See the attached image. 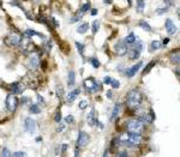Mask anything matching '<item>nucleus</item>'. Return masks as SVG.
<instances>
[{"instance_id": "1", "label": "nucleus", "mask_w": 180, "mask_h": 157, "mask_svg": "<svg viewBox=\"0 0 180 157\" xmlns=\"http://www.w3.org/2000/svg\"><path fill=\"white\" fill-rule=\"evenodd\" d=\"M142 100H143V96L141 91L137 89H132L131 91H129L126 96V104L130 109H137L141 106Z\"/></svg>"}, {"instance_id": "2", "label": "nucleus", "mask_w": 180, "mask_h": 157, "mask_svg": "<svg viewBox=\"0 0 180 157\" xmlns=\"http://www.w3.org/2000/svg\"><path fill=\"white\" fill-rule=\"evenodd\" d=\"M144 42L143 41H136L133 45H132V47L127 51V53H129V59L130 60H137L138 58H139V55H141V53L144 51Z\"/></svg>"}, {"instance_id": "3", "label": "nucleus", "mask_w": 180, "mask_h": 157, "mask_svg": "<svg viewBox=\"0 0 180 157\" xmlns=\"http://www.w3.org/2000/svg\"><path fill=\"white\" fill-rule=\"evenodd\" d=\"M126 128L131 133H138V134H141L144 131V122L141 119H131L127 122Z\"/></svg>"}, {"instance_id": "4", "label": "nucleus", "mask_w": 180, "mask_h": 157, "mask_svg": "<svg viewBox=\"0 0 180 157\" xmlns=\"http://www.w3.org/2000/svg\"><path fill=\"white\" fill-rule=\"evenodd\" d=\"M19 45H20V51L23 53H33V52L36 51V46L33 43V41L29 37L22 38Z\"/></svg>"}, {"instance_id": "5", "label": "nucleus", "mask_w": 180, "mask_h": 157, "mask_svg": "<svg viewBox=\"0 0 180 157\" xmlns=\"http://www.w3.org/2000/svg\"><path fill=\"white\" fill-rule=\"evenodd\" d=\"M5 104H6V108L8 109V112H14L18 107V98L16 97V95H7L6 96V100H5Z\"/></svg>"}, {"instance_id": "6", "label": "nucleus", "mask_w": 180, "mask_h": 157, "mask_svg": "<svg viewBox=\"0 0 180 157\" xmlns=\"http://www.w3.org/2000/svg\"><path fill=\"white\" fill-rule=\"evenodd\" d=\"M20 40H22V37L19 35H17L14 32H11L5 37V43L10 47H17L20 43Z\"/></svg>"}, {"instance_id": "7", "label": "nucleus", "mask_w": 180, "mask_h": 157, "mask_svg": "<svg viewBox=\"0 0 180 157\" xmlns=\"http://www.w3.org/2000/svg\"><path fill=\"white\" fill-rule=\"evenodd\" d=\"M84 88L88 90V92H97L100 90V85L95 80V78L90 77L84 80Z\"/></svg>"}, {"instance_id": "8", "label": "nucleus", "mask_w": 180, "mask_h": 157, "mask_svg": "<svg viewBox=\"0 0 180 157\" xmlns=\"http://www.w3.org/2000/svg\"><path fill=\"white\" fill-rule=\"evenodd\" d=\"M24 128H25V131H26L28 133L33 134V133H35V131L37 130V124H36V121H35L34 119L26 118V119L24 120Z\"/></svg>"}, {"instance_id": "9", "label": "nucleus", "mask_w": 180, "mask_h": 157, "mask_svg": "<svg viewBox=\"0 0 180 157\" xmlns=\"http://www.w3.org/2000/svg\"><path fill=\"white\" fill-rule=\"evenodd\" d=\"M89 134L84 131H81L78 133V139H77V148H84L89 143Z\"/></svg>"}, {"instance_id": "10", "label": "nucleus", "mask_w": 180, "mask_h": 157, "mask_svg": "<svg viewBox=\"0 0 180 157\" xmlns=\"http://www.w3.org/2000/svg\"><path fill=\"white\" fill-rule=\"evenodd\" d=\"M142 138H141V134L138 133H131L129 132V139H127V146H137L139 143H141Z\"/></svg>"}, {"instance_id": "11", "label": "nucleus", "mask_w": 180, "mask_h": 157, "mask_svg": "<svg viewBox=\"0 0 180 157\" xmlns=\"http://www.w3.org/2000/svg\"><path fill=\"white\" fill-rule=\"evenodd\" d=\"M114 49H115V53L119 55V57H123L127 53L129 48H127V45L125 43V41H119L118 43H115L114 46Z\"/></svg>"}, {"instance_id": "12", "label": "nucleus", "mask_w": 180, "mask_h": 157, "mask_svg": "<svg viewBox=\"0 0 180 157\" xmlns=\"http://www.w3.org/2000/svg\"><path fill=\"white\" fill-rule=\"evenodd\" d=\"M28 65H29V69L35 71L39 69L40 66V58L37 54H31L30 58H29V61H28Z\"/></svg>"}, {"instance_id": "13", "label": "nucleus", "mask_w": 180, "mask_h": 157, "mask_svg": "<svg viewBox=\"0 0 180 157\" xmlns=\"http://www.w3.org/2000/svg\"><path fill=\"white\" fill-rule=\"evenodd\" d=\"M143 66V61H138L137 64H135L132 67H130V69H127L126 70V72H125V75H126V77H129V78H132L139 70H141V67Z\"/></svg>"}, {"instance_id": "14", "label": "nucleus", "mask_w": 180, "mask_h": 157, "mask_svg": "<svg viewBox=\"0 0 180 157\" xmlns=\"http://www.w3.org/2000/svg\"><path fill=\"white\" fill-rule=\"evenodd\" d=\"M25 90V85L22 82H14L11 84V91L12 95H18V94H23V91Z\"/></svg>"}, {"instance_id": "15", "label": "nucleus", "mask_w": 180, "mask_h": 157, "mask_svg": "<svg viewBox=\"0 0 180 157\" xmlns=\"http://www.w3.org/2000/svg\"><path fill=\"white\" fill-rule=\"evenodd\" d=\"M165 26H166V30H167V32H168L171 36H172V35H175V34H177V31H178V29H177L175 24L173 23V20H172L171 18H167V19H166Z\"/></svg>"}, {"instance_id": "16", "label": "nucleus", "mask_w": 180, "mask_h": 157, "mask_svg": "<svg viewBox=\"0 0 180 157\" xmlns=\"http://www.w3.org/2000/svg\"><path fill=\"white\" fill-rule=\"evenodd\" d=\"M87 121L90 126H95L96 122H97V119H96V113H95V109H91L90 113L87 116Z\"/></svg>"}, {"instance_id": "17", "label": "nucleus", "mask_w": 180, "mask_h": 157, "mask_svg": "<svg viewBox=\"0 0 180 157\" xmlns=\"http://www.w3.org/2000/svg\"><path fill=\"white\" fill-rule=\"evenodd\" d=\"M81 94V90L79 89H75V90H72V91H70V94L67 95V103H72L76 98H77V96Z\"/></svg>"}, {"instance_id": "18", "label": "nucleus", "mask_w": 180, "mask_h": 157, "mask_svg": "<svg viewBox=\"0 0 180 157\" xmlns=\"http://www.w3.org/2000/svg\"><path fill=\"white\" fill-rule=\"evenodd\" d=\"M169 60H171V63L172 64H179L180 61V54L178 51H175V52H172L171 53V55H169Z\"/></svg>"}, {"instance_id": "19", "label": "nucleus", "mask_w": 180, "mask_h": 157, "mask_svg": "<svg viewBox=\"0 0 180 157\" xmlns=\"http://www.w3.org/2000/svg\"><path fill=\"white\" fill-rule=\"evenodd\" d=\"M119 112H120V104H115L114 108H113V112H112V115H110V121H115L119 116Z\"/></svg>"}, {"instance_id": "20", "label": "nucleus", "mask_w": 180, "mask_h": 157, "mask_svg": "<svg viewBox=\"0 0 180 157\" xmlns=\"http://www.w3.org/2000/svg\"><path fill=\"white\" fill-rule=\"evenodd\" d=\"M24 35H25V37H33V36H39V37H42L43 38V35L42 34H40V32H37V31H35V30H33V29H26L25 30V32H24Z\"/></svg>"}, {"instance_id": "21", "label": "nucleus", "mask_w": 180, "mask_h": 157, "mask_svg": "<svg viewBox=\"0 0 180 157\" xmlns=\"http://www.w3.org/2000/svg\"><path fill=\"white\" fill-rule=\"evenodd\" d=\"M125 43L126 45H133L136 41H137V38H136V35H135V32H130L126 37H125Z\"/></svg>"}, {"instance_id": "22", "label": "nucleus", "mask_w": 180, "mask_h": 157, "mask_svg": "<svg viewBox=\"0 0 180 157\" xmlns=\"http://www.w3.org/2000/svg\"><path fill=\"white\" fill-rule=\"evenodd\" d=\"M75 83H76L75 71H70V72H69V76H67V85H69V86H73Z\"/></svg>"}, {"instance_id": "23", "label": "nucleus", "mask_w": 180, "mask_h": 157, "mask_svg": "<svg viewBox=\"0 0 180 157\" xmlns=\"http://www.w3.org/2000/svg\"><path fill=\"white\" fill-rule=\"evenodd\" d=\"M89 29V23H82L78 28H77V32L78 34H85Z\"/></svg>"}, {"instance_id": "24", "label": "nucleus", "mask_w": 180, "mask_h": 157, "mask_svg": "<svg viewBox=\"0 0 180 157\" xmlns=\"http://www.w3.org/2000/svg\"><path fill=\"white\" fill-rule=\"evenodd\" d=\"M161 47H162V43H161L160 41H153V42L150 43V51H151V52H155V51L160 49Z\"/></svg>"}, {"instance_id": "25", "label": "nucleus", "mask_w": 180, "mask_h": 157, "mask_svg": "<svg viewBox=\"0 0 180 157\" xmlns=\"http://www.w3.org/2000/svg\"><path fill=\"white\" fill-rule=\"evenodd\" d=\"M144 7H145V1H144V0H137V5H136L137 12L142 13V12L144 11Z\"/></svg>"}, {"instance_id": "26", "label": "nucleus", "mask_w": 180, "mask_h": 157, "mask_svg": "<svg viewBox=\"0 0 180 157\" xmlns=\"http://www.w3.org/2000/svg\"><path fill=\"white\" fill-rule=\"evenodd\" d=\"M139 26L143 29V30H145V31H151V26H150V24L148 23V22H145V20H141L139 22Z\"/></svg>"}, {"instance_id": "27", "label": "nucleus", "mask_w": 180, "mask_h": 157, "mask_svg": "<svg viewBox=\"0 0 180 157\" xmlns=\"http://www.w3.org/2000/svg\"><path fill=\"white\" fill-rule=\"evenodd\" d=\"M29 112H30L31 114H40V113H41V108H40L39 104H31Z\"/></svg>"}, {"instance_id": "28", "label": "nucleus", "mask_w": 180, "mask_h": 157, "mask_svg": "<svg viewBox=\"0 0 180 157\" xmlns=\"http://www.w3.org/2000/svg\"><path fill=\"white\" fill-rule=\"evenodd\" d=\"M156 65V60H153V61H150L147 66H145V69H144V71H143V75H147V73H149L150 72V70L154 67Z\"/></svg>"}, {"instance_id": "29", "label": "nucleus", "mask_w": 180, "mask_h": 157, "mask_svg": "<svg viewBox=\"0 0 180 157\" xmlns=\"http://www.w3.org/2000/svg\"><path fill=\"white\" fill-rule=\"evenodd\" d=\"M98 29H100V22H98V20H95V22L92 23V26H91L92 34H94V35H95V34H97Z\"/></svg>"}, {"instance_id": "30", "label": "nucleus", "mask_w": 180, "mask_h": 157, "mask_svg": "<svg viewBox=\"0 0 180 157\" xmlns=\"http://www.w3.org/2000/svg\"><path fill=\"white\" fill-rule=\"evenodd\" d=\"M75 45H76V47H77L78 52L83 55V53H84V48H85V47H84V45H83L82 42H78V41H77V42H75Z\"/></svg>"}, {"instance_id": "31", "label": "nucleus", "mask_w": 180, "mask_h": 157, "mask_svg": "<svg viewBox=\"0 0 180 157\" xmlns=\"http://www.w3.org/2000/svg\"><path fill=\"white\" fill-rule=\"evenodd\" d=\"M89 63L92 65V66H94V67H95V69H98V67H100V65H101V64H100V61H98L97 59H95V58H91V59L89 60Z\"/></svg>"}, {"instance_id": "32", "label": "nucleus", "mask_w": 180, "mask_h": 157, "mask_svg": "<svg viewBox=\"0 0 180 157\" xmlns=\"http://www.w3.org/2000/svg\"><path fill=\"white\" fill-rule=\"evenodd\" d=\"M89 8H90V2H85V4H84V5L82 6V7H81V10H79V12L84 14V12H87V11H88Z\"/></svg>"}, {"instance_id": "33", "label": "nucleus", "mask_w": 180, "mask_h": 157, "mask_svg": "<svg viewBox=\"0 0 180 157\" xmlns=\"http://www.w3.org/2000/svg\"><path fill=\"white\" fill-rule=\"evenodd\" d=\"M11 157H26V154L23 151H16L11 154Z\"/></svg>"}, {"instance_id": "34", "label": "nucleus", "mask_w": 180, "mask_h": 157, "mask_svg": "<svg viewBox=\"0 0 180 157\" xmlns=\"http://www.w3.org/2000/svg\"><path fill=\"white\" fill-rule=\"evenodd\" d=\"M1 157H11V152H10V150L7 148H4L1 150Z\"/></svg>"}, {"instance_id": "35", "label": "nucleus", "mask_w": 180, "mask_h": 157, "mask_svg": "<svg viewBox=\"0 0 180 157\" xmlns=\"http://www.w3.org/2000/svg\"><path fill=\"white\" fill-rule=\"evenodd\" d=\"M82 17H83V13L78 12V13H77L75 17H72V18H71V23H75V22H77V20H79Z\"/></svg>"}, {"instance_id": "36", "label": "nucleus", "mask_w": 180, "mask_h": 157, "mask_svg": "<svg viewBox=\"0 0 180 157\" xmlns=\"http://www.w3.org/2000/svg\"><path fill=\"white\" fill-rule=\"evenodd\" d=\"M110 85H112V88H113V89H118V88L120 86V83H119V80L113 79V80H112V83H110Z\"/></svg>"}, {"instance_id": "37", "label": "nucleus", "mask_w": 180, "mask_h": 157, "mask_svg": "<svg viewBox=\"0 0 180 157\" xmlns=\"http://www.w3.org/2000/svg\"><path fill=\"white\" fill-rule=\"evenodd\" d=\"M87 106H88V101L82 100V101L79 102V109H85V108H87Z\"/></svg>"}, {"instance_id": "38", "label": "nucleus", "mask_w": 180, "mask_h": 157, "mask_svg": "<svg viewBox=\"0 0 180 157\" xmlns=\"http://www.w3.org/2000/svg\"><path fill=\"white\" fill-rule=\"evenodd\" d=\"M63 94H64V90H63V88L60 86H58V89H57V96H58V98H61L63 97Z\"/></svg>"}, {"instance_id": "39", "label": "nucleus", "mask_w": 180, "mask_h": 157, "mask_svg": "<svg viewBox=\"0 0 180 157\" xmlns=\"http://www.w3.org/2000/svg\"><path fill=\"white\" fill-rule=\"evenodd\" d=\"M54 120H55L57 122H60V120H61V112H60V110L57 112V114H55V116H54Z\"/></svg>"}, {"instance_id": "40", "label": "nucleus", "mask_w": 180, "mask_h": 157, "mask_svg": "<svg viewBox=\"0 0 180 157\" xmlns=\"http://www.w3.org/2000/svg\"><path fill=\"white\" fill-rule=\"evenodd\" d=\"M65 121H66L67 124H73V122H75V120H73V116H72V115H67V116L65 118Z\"/></svg>"}, {"instance_id": "41", "label": "nucleus", "mask_w": 180, "mask_h": 157, "mask_svg": "<svg viewBox=\"0 0 180 157\" xmlns=\"http://www.w3.org/2000/svg\"><path fill=\"white\" fill-rule=\"evenodd\" d=\"M168 10V7H163V8H157L156 10V13L157 14H163V12H166Z\"/></svg>"}, {"instance_id": "42", "label": "nucleus", "mask_w": 180, "mask_h": 157, "mask_svg": "<svg viewBox=\"0 0 180 157\" xmlns=\"http://www.w3.org/2000/svg\"><path fill=\"white\" fill-rule=\"evenodd\" d=\"M112 80H113L112 77H104V78H103V83H104V84H109V85H110Z\"/></svg>"}, {"instance_id": "43", "label": "nucleus", "mask_w": 180, "mask_h": 157, "mask_svg": "<svg viewBox=\"0 0 180 157\" xmlns=\"http://www.w3.org/2000/svg\"><path fill=\"white\" fill-rule=\"evenodd\" d=\"M114 157H129V155H127L126 151H121V152H119L118 155H115Z\"/></svg>"}, {"instance_id": "44", "label": "nucleus", "mask_w": 180, "mask_h": 157, "mask_svg": "<svg viewBox=\"0 0 180 157\" xmlns=\"http://www.w3.org/2000/svg\"><path fill=\"white\" fill-rule=\"evenodd\" d=\"M64 130H65V126H64V125H59V126H58V128H57V131H58V132H63Z\"/></svg>"}, {"instance_id": "45", "label": "nucleus", "mask_w": 180, "mask_h": 157, "mask_svg": "<svg viewBox=\"0 0 180 157\" xmlns=\"http://www.w3.org/2000/svg\"><path fill=\"white\" fill-rule=\"evenodd\" d=\"M37 100H39V102H41V103H45V101H43V97H42L41 95H37Z\"/></svg>"}, {"instance_id": "46", "label": "nucleus", "mask_w": 180, "mask_h": 157, "mask_svg": "<svg viewBox=\"0 0 180 157\" xmlns=\"http://www.w3.org/2000/svg\"><path fill=\"white\" fill-rule=\"evenodd\" d=\"M169 43V38H165L163 40V43H162V46H167Z\"/></svg>"}, {"instance_id": "47", "label": "nucleus", "mask_w": 180, "mask_h": 157, "mask_svg": "<svg viewBox=\"0 0 180 157\" xmlns=\"http://www.w3.org/2000/svg\"><path fill=\"white\" fill-rule=\"evenodd\" d=\"M91 14H92V16H96V14H97V10H96V8H92V10H91Z\"/></svg>"}, {"instance_id": "48", "label": "nucleus", "mask_w": 180, "mask_h": 157, "mask_svg": "<svg viewBox=\"0 0 180 157\" xmlns=\"http://www.w3.org/2000/svg\"><path fill=\"white\" fill-rule=\"evenodd\" d=\"M112 96H113L112 91H110V90H109V91H107V97H108V98H112Z\"/></svg>"}, {"instance_id": "49", "label": "nucleus", "mask_w": 180, "mask_h": 157, "mask_svg": "<svg viewBox=\"0 0 180 157\" xmlns=\"http://www.w3.org/2000/svg\"><path fill=\"white\" fill-rule=\"evenodd\" d=\"M22 100H23V101H22V103H23V104H24V103H26V102H29V98H28V97H23Z\"/></svg>"}, {"instance_id": "50", "label": "nucleus", "mask_w": 180, "mask_h": 157, "mask_svg": "<svg viewBox=\"0 0 180 157\" xmlns=\"http://www.w3.org/2000/svg\"><path fill=\"white\" fill-rule=\"evenodd\" d=\"M61 148H63V149H61V151L64 152V151L67 149V144H63V146H61Z\"/></svg>"}, {"instance_id": "51", "label": "nucleus", "mask_w": 180, "mask_h": 157, "mask_svg": "<svg viewBox=\"0 0 180 157\" xmlns=\"http://www.w3.org/2000/svg\"><path fill=\"white\" fill-rule=\"evenodd\" d=\"M103 2H104L106 5H108V4H110V2H112V0H103Z\"/></svg>"}, {"instance_id": "52", "label": "nucleus", "mask_w": 180, "mask_h": 157, "mask_svg": "<svg viewBox=\"0 0 180 157\" xmlns=\"http://www.w3.org/2000/svg\"><path fill=\"white\" fill-rule=\"evenodd\" d=\"M102 157H108V150H106V151L103 152V156Z\"/></svg>"}, {"instance_id": "53", "label": "nucleus", "mask_w": 180, "mask_h": 157, "mask_svg": "<svg viewBox=\"0 0 180 157\" xmlns=\"http://www.w3.org/2000/svg\"><path fill=\"white\" fill-rule=\"evenodd\" d=\"M40 140H42V138H41V137H37V139H36V142H40Z\"/></svg>"}, {"instance_id": "54", "label": "nucleus", "mask_w": 180, "mask_h": 157, "mask_svg": "<svg viewBox=\"0 0 180 157\" xmlns=\"http://www.w3.org/2000/svg\"><path fill=\"white\" fill-rule=\"evenodd\" d=\"M127 2H129V5H131V4H132V0H127Z\"/></svg>"}]
</instances>
